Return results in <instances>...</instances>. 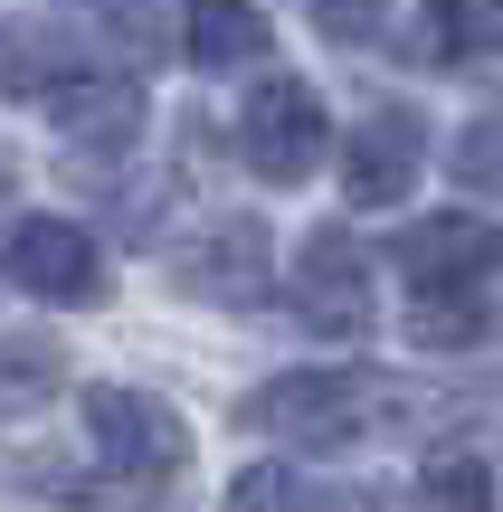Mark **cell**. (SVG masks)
<instances>
[{"mask_svg": "<svg viewBox=\"0 0 503 512\" xmlns=\"http://www.w3.org/2000/svg\"><path fill=\"white\" fill-rule=\"evenodd\" d=\"M390 399H399V380H380V370H285V380L247 389L238 427L295 437V446H352L390 418Z\"/></svg>", "mask_w": 503, "mask_h": 512, "instance_id": "cell-1", "label": "cell"}, {"mask_svg": "<svg viewBox=\"0 0 503 512\" xmlns=\"http://www.w3.org/2000/svg\"><path fill=\"white\" fill-rule=\"evenodd\" d=\"M86 437L95 456H105L114 484H133V494H171V484L190 475V427L171 418L152 389H86Z\"/></svg>", "mask_w": 503, "mask_h": 512, "instance_id": "cell-2", "label": "cell"}, {"mask_svg": "<svg viewBox=\"0 0 503 512\" xmlns=\"http://www.w3.org/2000/svg\"><path fill=\"white\" fill-rule=\"evenodd\" d=\"M238 152L266 171V181H304V171L333 152V114H323V95L304 86V76L257 86V95L238 105Z\"/></svg>", "mask_w": 503, "mask_h": 512, "instance_id": "cell-3", "label": "cell"}, {"mask_svg": "<svg viewBox=\"0 0 503 512\" xmlns=\"http://www.w3.org/2000/svg\"><path fill=\"white\" fill-rule=\"evenodd\" d=\"M0 266H10V285L38 294V304H95V294H105V256L67 219H19L10 247H0Z\"/></svg>", "mask_w": 503, "mask_h": 512, "instance_id": "cell-4", "label": "cell"}, {"mask_svg": "<svg viewBox=\"0 0 503 512\" xmlns=\"http://www.w3.org/2000/svg\"><path fill=\"white\" fill-rule=\"evenodd\" d=\"M295 313L314 332H371V256L342 228H314L295 256Z\"/></svg>", "mask_w": 503, "mask_h": 512, "instance_id": "cell-5", "label": "cell"}, {"mask_svg": "<svg viewBox=\"0 0 503 512\" xmlns=\"http://www.w3.org/2000/svg\"><path fill=\"white\" fill-rule=\"evenodd\" d=\"M418 162H428V124H418L409 105H371V124L342 152V190H352L361 209H390V200H409Z\"/></svg>", "mask_w": 503, "mask_h": 512, "instance_id": "cell-6", "label": "cell"}, {"mask_svg": "<svg viewBox=\"0 0 503 512\" xmlns=\"http://www.w3.org/2000/svg\"><path fill=\"white\" fill-rule=\"evenodd\" d=\"M181 285H190V294H209V304H266V294H276L266 228H257V219H219L200 247L181 256Z\"/></svg>", "mask_w": 503, "mask_h": 512, "instance_id": "cell-7", "label": "cell"}, {"mask_svg": "<svg viewBox=\"0 0 503 512\" xmlns=\"http://www.w3.org/2000/svg\"><path fill=\"white\" fill-rule=\"evenodd\" d=\"M390 256H399V275H409V285H475V266L503 256V238L475 219V209H447V219H418Z\"/></svg>", "mask_w": 503, "mask_h": 512, "instance_id": "cell-8", "label": "cell"}, {"mask_svg": "<svg viewBox=\"0 0 503 512\" xmlns=\"http://www.w3.org/2000/svg\"><path fill=\"white\" fill-rule=\"evenodd\" d=\"M266 38H276V29H266L257 0H190V10H181V57H190V67H209V76L257 67Z\"/></svg>", "mask_w": 503, "mask_h": 512, "instance_id": "cell-9", "label": "cell"}, {"mask_svg": "<svg viewBox=\"0 0 503 512\" xmlns=\"http://www.w3.org/2000/svg\"><path fill=\"white\" fill-rule=\"evenodd\" d=\"M67 76H86L76 29H0V95H19V105H48Z\"/></svg>", "mask_w": 503, "mask_h": 512, "instance_id": "cell-10", "label": "cell"}, {"mask_svg": "<svg viewBox=\"0 0 503 512\" xmlns=\"http://www.w3.org/2000/svg\"><path fill=\"white\" fill-rule=\"evenodd\" d=\"M57 380H67V351H57V342H38V332H0V418L48 408Z\"/></svg>", "mask_w": 503, "mask_h": 512, "instance_id": "cell-11", "label": "cell"}, {"mask_svg": "<svg viewBox=\"0 0 503 512\" xmlns=\"http://www.w3.org/2000/svg\"><path fill=\"white\" fill-rule=\"evenodd\" d=\"M409 332H418L428 351H466V342H485V313H475V294H466V285H418Z\"/></svg>", "mask_w": 503, "mask_h": 512, "instance_id": "cell-12", "label": "cell"}, {"mask_svg": "<svg viewBox=\"0 0 503 512\" xmlns=\"http://www.w3.org/2000/svg\"><path fill=\"white\" fill-rule=\"evenodd\" d=\"M418 503H428V512H494V475H485L475 456H428Z\"/></svg>", "mask_w": 503, "mask_h": 512, "instance_id": "cell-13", "label": "cell"}, {"mask_svg": "<svg viewBox=\"0 0 503 512\" xmlns=\"http://www.w3.org/2000/svg\"><path fill=\"white\" fill-rule=\"evenodd\" d=\"M228 512H314L295 465H247L238 484H228Z\"/></svg>", "mask_w": 503, "mask_h": 512, "instance_id": "cell-14", "label": "cell"}, {"mask_svg": "<svg viewBox=\"0 0 503 512\" xmlns=\"http://www.w3.org/2000/svg\"><path fill=\"white\" fill-rule=\"evenodd\" d=\"M456 181H475V190H494V181H503V105L485 114V124L456 133Z\"/></svg>", "mask_w": 503, "mask_h": 512, "instance_id": "cell-15", "label": "cell"}, {"mask_svg": "<svg viewBox=\"0 0 503 512\" xmlns=\"http://www.w3.org/2000/svg\"><path fill=\"white\" fill-rule=\"evenodd\" d=\"M304 10H314L323 38H371L380 19H390V0H304Z\"/></svg>", "mask_w": 503, "mask_h": 512, "instance_id": "cell-16", "label": "cell"}, {"mask_svg": "<svg viewBox=\"0 0 503 512\" xmlns=\"http://www.w3.org/2000/svg\"><path fill=\"white\" fill-rule=\"evenodd\" d=\"M76 10H95L105 29H124V38H152V10H162V0H76Z\"/></svg>", "mask_w": 503, "mask_h": 512, "instance_id": "cell-17", "label": "cell"}, {"mask_svg": "<svg viewBox=\"0 0 503 512\" xmlns=\"http://www.w3.org/2000/svg\"><path fill=\"white\" fill-rule=\"evenodd\" d=\"M0 171H10V162H0Z\"/></svg>", "mask_w": 503, "mask_h": 512, "instance_id": "cell-18", "label": "cell"}]
</instances>
